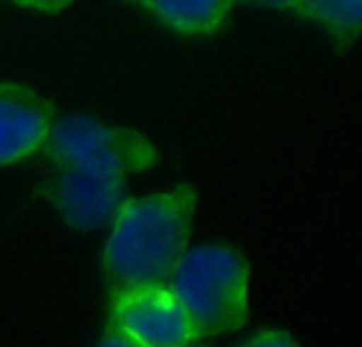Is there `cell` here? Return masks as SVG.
Segmentation results:
<instances>
[{"label":"cell","instance_id":"obj_1","mask_svg":"<svg viewBox=\"0 0 362 347\" xmlns=\"http://www.w3.org/2000/svg\"><path fill=\"white\" fill-rule=\"evenodd\" d=\"M197 192L176 184L164 192L127 199L107 226L102 276L110 295L166 286L192 246Z\"/></svg>","mask_w":362,"mask_h":347},{"label":"cell","instance_id":"obj_13","mask_svg":"<svg viewBox=\"0 0 362 347\" xmlns=\"http://www.w3.org/2000/svg\"><path fill=\"white\" fill-rule=\"evenodd\" d=\"M181 347H209V345H204V340H194V342H187V345H181Z\"/></svg>","mask_w":362,"mask_h":347},{"label":"cell","instance_id":"obj_12","mask_svg":"<svg viewBox=\"0 0 362 347\" xmlns=\"http://www.w3.org/2000/svg\"><path fill=\"white\" fill-rule=\"evenodd\" d=\"M241 3H248V6L256 8H268V11H293L296 8V0H241Z\"/></svg>","mask_w":362,"mask_h":347},{"label":"cell","instance_id":"obj_4","mask_svg":"<svg viewBox=\"0 0 362 347\" xmlns=\"http://www.w3.org/2000/svg\"><path fill=\"white\" fill-rule=\"evenodd\" d=\"M107 325L139 347H181L199 340L192 320L166 286L110 295Z\"/></svg>","mask_w":362,"mask_h":347},{"label":"cell","instance_id":"obj_7","mask_svg":"<svg viewBox=\"0 0 362 347\" xmlns=\"http://www.w3.org/2000/svg\"><path fill=\"white\" fill-rule=\"evenodd\" d=\"M139 6L181 35H211L226 23L236 0H141Z\"/></svg>","mask_w":362,"mask_h":347},{"label":"cell","instance_id":"obj_10","mask_svg":"<svg viewBox=\"0 0 362 347\" xmlns=\"http://www.w3.org/2000/svg\"><path fill=\"white\" fill-rule=\"evenodd\" d=\"M16 6L28 8V11H37V13H60L67 6H72L75 0H11Z\"/></svg>","mask_w":362,"mask_h":347},{"label":"cell","instance_id":"obj_14","mask_svg":"<svg viewBox=\"0 0 362 347\" xmlns=\"http://www.w3.org/2000/svg\"><path fill=\"white\" fill-rule=\"evenodd\" d=\"M122 3H134V6H139L141 0H122Z\"/></svg>","mask_w":362,"mask_h":347},{"label":"cell","instance_id":"obj_2","mask_svg":"<svg viewBox=\"0 0 362 347\" xmlns=\"http://www.w3.org/2000/svg\"><path fill=\"white\" fill-rule=\"evenodd\" d=\"M166 288L192 320L199 340L241 330L251 312V263L231 243L189 246Z\"/></svg>","mask_w":362,"mask_h":347},{"label":"cell","instance_id":"obj_11","mask_svg":"<svg viewBox=\"0 0 362 347\" xmlns=\"http://www.w3.org/2000/svg\"><path fill=\"white\" fill-rule=\"evenodd\" d=\"M92 347H139V345H134L129 337H124L119 330H115L112 325H105V332H102L100 340H97Z\"/></svg>","mask_w":362,"mask_h":347},{"label":"cell","instance_id":"obj_3","mask_svg":"<svg viewBox=\"0 0 362 347\" xmlns=\"http://www.w3.org/2000/svg\"><path fill=\"white\" fill-rule=\"evenodd\" d=\"M42 151L55 169H82L124 179L149 171L159 159L149 136L90 114L55 117Z\"/></svg>","mask_w":362,"mask_h":347},{"label":"cell","instance_id":"obj_6","mask_svg":"<svg viewBox=\"0 0 362 347\" xmlns=\"http://www.w3.org/2000/svg\"><path fill=\"white\" fill-rule=\"evenodd\" d=\"M55 122L47 97L23 82H0V166L40 154Z\"/></svg>","mask_w":362,"mask_h":347},{"label":"cell","instance_id":"obj_8","mask_svg":"<svg viewBox=\"0 0 362 347\" xmlns=\"http://www.w3.org/2000/svg\"><path fill=\"white\" fill-rule=\"evenodd\" d=\"M293 11L320 25L337 42L357 40L362 28V0H296Z\"/></svg>","mask_w":362,"mask_h":347},{"label":"cell","instance_id":"obj_9","mask_svg":"<svg viewBox=\"0 0 362 347\" xmlns=\"http://www.w3.org/2000/svg\"><path fill=\"white\" fill-rule=\"evenodd\" d=\"M236 347H303L296 337L288 330H281V327H266V330L256 332L248 340H243L241 345Z\"/></svg>","mask_w":362,"mask_h":347},{"label":"cell","instance_id":"obj_5","mask_svg":"<svg viewBox=\"0 0 362 347\" xmlns=\"http://www.w3.org/2000/svg\"><path fill=\"white\" fill-rule=\"evenodd\" d=\"M40 192L57 216L82 233L107 228L129 199L124 177L82 169H55Z\"/></svg>","mask_w":362,"mask_h":347}]
</instances>
